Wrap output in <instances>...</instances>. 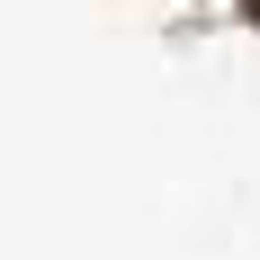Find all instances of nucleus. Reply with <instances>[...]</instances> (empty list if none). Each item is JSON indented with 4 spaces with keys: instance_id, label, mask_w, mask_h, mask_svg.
Listing matches in <instances>:
<instances>
[{
    "instance_id": "obj_1",
    "label": "nucleus",
    "mask_w": 260,
    "mask_h": 260,
    "mask_svg": "<svg viewBox=\"0 0 260 260\" xmlns=\"http://www.w3.org/2000/svg\"><path fill=\"white\" fill-rule=\"evenodd\" d=\"M251 9H260V0H251Z\"/></svg>"
}]
</instances>
